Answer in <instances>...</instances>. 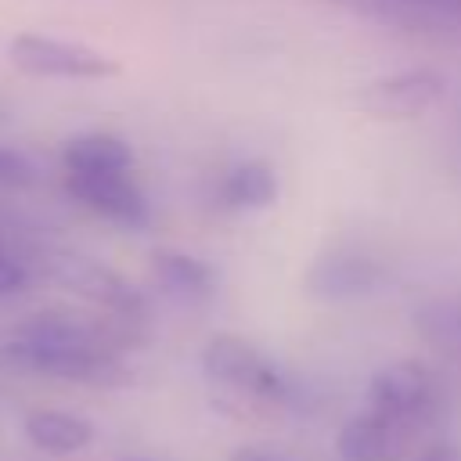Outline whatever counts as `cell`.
<instances>
[{
	"instance_id": "obj_1",
	"label": "cell",
	"mask_w": 461,
	"mask_h": 461,
	"mask_svg": "<svg viewBox=\"0 0 461 461\" xmlns=\"http://www.w3.org/2000/svg\"><path fill=\"white\" fill-rule=\"evenodd\" d=\"M4 360L36 375L86 382V385H119L126 382V367L115 360L101 328L83 324L65 313H36L29 317L14 339L4 346Z\"/></svg>"
},
{
	"instance_id": "obj_2",
	"label": "cell",
	"mask_w": 461,
	"mask_h": 461,
	"mask_svg": "<svg viewBox=\"0 0 461 461\" xmlns=\"http://www.w3.org/2000/svg\"><path fill=\"white\" fill-rule=\"evenodd\" d=\"M40 270L54 285L68 288L79 299H90V303L104 306L108 313H122V317H140L144 321V299H140V292L130 281H122L112 267H104L101 259H94V256L68 252V249L43 252L40 256Z\"/></svg>"
},
{
	"instance_id": "obj_3",
	"label": "cell",
	"mask_w": 461,
	"mask_h": 461,
	"mask_svg": "<svg viewBox=\"0 0 461 461\" xmlns=\"http://www.w3.org/2000/svg\"><path fill=\"white\" fill-rule=\"evenodd\" d=\"M367 400H371V411L389 414L414 432L432 425L439 407H443V393H439L436 375L418 360H396V364L382 367L371 378Z\"/></svg>"
},
{
	"instance_id": "obj_4",
	"label": "cell",
	"mask_w": 461,
	"mask_h": 461,
	"mask_svg": "<svg viewBox=\"0 0 461 461\" xmlns=\"http://www.w3.org/2000/svg\"><path fill=\"white\" fill-rule=\"evenodd\" d=\"M202 367L212 382L230 385L238 393H249L267 403H281L288 396L285 375L274 367L270 357H263L249 339L241 335H212L202 349Z\"/></svg>"
},
{
	"instance_id": "obj_5",
	"label": "cell",
	"mask_w": 461,
	"mask_h": 461,
	"mask_svg": "<svg viewBox=\"0 0 461 461\" xmlns=\"http://www.w3.org/2000/svg\"><path fill=\"white\" fill-rule=\"evenodd\" d=\"M14 68L29 72V76H61V79H101V76H115L119 65L115 58L83 47V43H68V40H54V36H40V32H22L11 40L7 47Z\"/></svg>"
},
{
	"instance_id": "obj_6",
	"label": "cell",
	"mask_w": 461,
	"mask_h": 461,
	"mask_svg": "<svg viewBox=\"0 0 461 461\" xmlns=\"http://www.w3.org/2000/svg\"><path fill=\"white\" fill-rule=\"evenodd\" d=\"M68 191L94 209L97 216L122 223V227H144L148 223V198L140 184L130 176V169H104V173H65Z\"/></svg>"
},
{
	"instance_id": "obj_7",
	"label": "cell",
	"mask_w": 461,
	"mask_h": 461,
	"mask_svg": "<svg viewBox=\"0 0 461 461\" xmlns=\"http://www.w3.org/2000/svg\"><path fill=\"white\" fill-rule=\"evenodd\" d=\"M443 94V76L436 68H403L375 79L360 90V108L375 119H414L429 112Z\"/></svg>"
},
{
	"instance_id": "obj_8",
	"label": "cell",
	"mask_w": 461,
	"mask_h": 461,
	"mask_svg": "<svg viewBox=\"0 0 461 461\" xmlns=\"http://www.w3.org/2000/svg\"><path fill=\"white\" fill-rule=\"evenodd\" d=\"M411 439H414V429L367 407L364 414H353L339 429V457L342 461H396Z\"/></svg>"
},
{
	"instance_id": "obj_9",
	"label": "cell",
	"mask_w": 461,
	"mask_h": 461,
	"mask_svg": "<svg viewBox=\"0 0 461 461\" xmlns=\"http://www.w3.org/2000/svg\"><path fill=\"white\" fill-rule=\"evenodd\" d=\"M382 285V267L360 252H328L306 270V288L317 299H360Z\"/></svg>"
},
{
	"instance_id": "obj_10",
	"label": "cell",
	"mask_w": 461,
	"mask_h": 461,
	"mask_svg": "<svg viewBox=\"0 0 461 461\" xmlns=\"http://www.w3.org/2000/svg\"><path fill=\"white\" fill-rule=\"evenodd\" d=\"M25 436L32 447H40L47 454H76L94 439V429L86 418H79L72 411L43 407L25 418Z\"/></svg>"
},
{
	"instance_id": "obj_11",
	"label": "cell",
	"mask_w": 461,
	"mask_h": 461,
	"mask_svg": "<svg viewBox=\"0 0 461 461\" xmlns=\"http://www.w3.org/2000/svg\"><path fill=\"white\" fill-rule=\"evenodd\" d=\"M65 173H104V169H130L133 151L115 133H83L72 137L61 151Z\"/></svg>"
},
{
	"instance_id": "obj_12",
	"label": "cell",
	"mask_w": 461,
	"mask_h": 461,
	"mask_svg": "<svg viewBox=\"0 0 461 461\" xmlns=\"http://www.w3.org/2000/svg\"><path fill=\"white\" fill-rule=\"evenodd\" d=\"M277 194L274 169L267 162H241L220 180V198L227 209H263Z\"/></svg>"
},
{
	"instance_id": "obj_13",
	"label": "cell",
	"mask_w": 461,
	"mask_h": 461,
	"mask_svg": "<svg viewBox=\"0 0 461 461\" xmlns=\"http://www.w3.org/2000/svg\"><path fill=\"white\" fill-rule=\"evenodd\" d=\"M155 274L158 281L184 295V299H202L212 292V267L202 263L198 256H187V252H155Z\"/></svg>"
},
{
	"instance_id": "obj_14",
	"label": "cell",
	"mask_w": 461,
	"mask_h": 461,
	"mask_svg": "<svg viewBox=\"0 0 461 461\" xmlns=\"http://www.w3.org/2000/svg\"><path fill=\"white\" fill-rule=\"evenodd\" d=\"M32 184V166L25 162V155L0 148V187H25Z\"/></svg>"
},
{
	"instance_id": "obj_15",
	"label": "cell",
	"mask_w": 461,
	"mask_h": 461,
	"mask_svg": "<svg viewBox=\"0 0 461 461\" xmlns=\"http://www.w3.org/2000/svg\"><path fill=\"white\" fill-rule=\"evenodd\" d=\"M29 281L22 259H14L11 252H0V295H11V292H22Z\"/></svg>"
},
{
	"instance_id": "obj_16",
	"label": "cell",
	"mask_w": 461,
	"mask_h": 461,
	"mask_svg": "<svg viewBox=\"0 0 461 461\" xmlns=\"http://www.w3.org/2000/svg\"><path fill=\"white\" fill-rule=\"evenodd\" d=\"M411 461H461V447H457V443H436V447L421 450V454L411 457Z\"/></svg>"
},
{
	"instance_id": "obj_17",
	"label": "cell",
	"mask_w": 461,
	"mask_h": 461,
	"mask_svg": "<svg viewBox=\"0 0 461 461\" xmlns=\"http://www.w3.org/2000/svg\"><path fill=\"white\" fill-rule=\"evenodd\" d=\"M230 461H281L277 454H270V450H263V447H241Z\"/></svg>"
},
{
	"instance_id": "obj_18",
	"label": "cell",
	"mask_w": 461,
	"mask_h": 461,
	"mask_svg": "<svg viewBox=\"0 0 461 461\" xmlns=\"http://www.w3.org/2000/svg\"><path fill=\"white\" fill-rule=\"evenodd\" d=\"M411 4H421V7L447 11V14H457V18H461V0H411Z\"/></svg>"
},
{
	"instance_id": "obj_19",
	"label": "cell",
	"mask_w": 461,
	"mask_h": 461,
	"mask_svg": "<svg viewBox=\"0 0 461 461\" xmlns=\"http://www.w3.org/2000/svg\"><path fill=\"white\" fill-rule=\"evenodd\" d=\"M119 461H148V457H119Z\"/></svg>"
},
{
	"instance_id": "obj_20",
	"label": "cell",
	"mask_w": 461,
	"mask_h": 461,
	"mask_svg": "<svg viewBox=\"0 0 461 461\" xmlns=\"http://www.w3.org/2000/svg\"><path fill=\"white\" fill-rule=\"evenodd\" d=\"M457 335H461V313H457Z\"/></svg>"
},
{
	"instance_id": "obj_21",
	"label": "cell",
	"mask_w": 461,
	"mask_h": 461,
	"mask_svg": "<svg viewBox=\"0 0 461 461\" xmlns=\"http://www.w3.org/2000/svg\"><path fill=\"white\" fill-rule=\"evenodd\" d=\"M0 252H7V249H4V241H0Z\"/></svg>"
}]
</instances>
